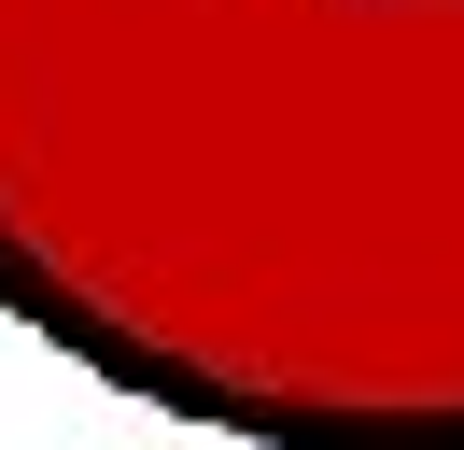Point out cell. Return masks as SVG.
Returning a JSON list of instances; mask_svg holds the SVG:
<instances>
[{"mask_svg":"<svg viewBox=\"0 0 464 450\" xmlns=\"http://www.w3.org/2000/svg\"><path fill=\"white\" fill-rule=\"evenodd\" d=\"M0 309L226 450H464V0H0Z\"/></svg>","mask_w":464,"mask_h":450,"instance_id":"1","label":"cell"}]
</instances>
